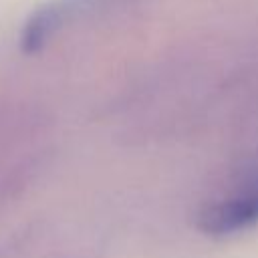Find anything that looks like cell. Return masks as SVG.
Segmentation results:
<instances>
[{
	"mask_svg": "<svg viewBox=\"0 0 258 258\" xmlns=\"http://www.w3.org/2000/svg\"><path fill=\"white\" fill-rule=\"evenodd\" d=\"M200 228L210 236H230L258 222V161L234 171L200 208Z\"/></svg>",
	"mask_w": 258,
	"mask_h": 258,
	"instance_id": "6da1fadb",
	"label": "cell"
}]
</instances>
